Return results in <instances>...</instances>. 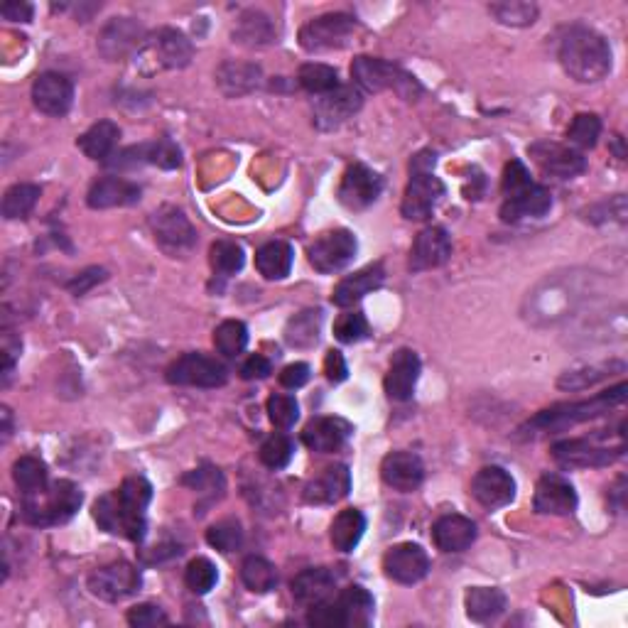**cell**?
<instances>
[{
	"label": "cell",
	"mask_w": 628,
	"mask_h": 628,
	"mask_svg": "<svg viewBox=\"0 0 628 628\" xmlns=\"http://www.w3.org/2000/svg\"><path fill=\"white\" fill-rule=\"evenodd\" d=\"M140 202V187L123 177H101L91 184L86 194V204L91 209H113V207H131Z\"/></svg>",
	"instance_id": "obj_26"
},
{
	"label": "cell",
	"mask_w": 628,
	"mask_h": 628,
	"mask_svg": "<svg viewBox=\"0 0 628 628\" xmlns=\"http://www.w3.org/2000/svg\"><path fill=\"white\" fill-rule=\"evenodd\" d=\"M216 579H219V575H216V567L214 562L207 560V557H197V560H192L187 565V570H184V584L189 587V592L192 594H209L211 589H214Z\"/></svg>",
	"instance_id": "obj_50"
},
{
	"label": "cell",
	"mask_w": 628,
	"mask_h": 628,
	"mask_svg": "<svg viewBox=\"0 0 628 628\" xmlns=\"http://www.w3.org/2000/svg\"><path fill=\"white\" fill-rule=\"evenodd\" d=\"M319 327H322V312L319 310H305L290 319L285 327V341L295 349H310L317 344Z\"/></svg>",
	"instance_id": "obj_40"
},
{
	"label": "cell",
	"mask_w": 628,
	"mask_h": 628,
	"mask_svg": "<svg viewBox=\"0 0 628 628\" xmlns=\"http://www.w3.org/2000/svg\"><path fill=\"white\" fill-rule=\"evenodd\" d=\"M79 486L67 479H59L47 489L37 491V494L23 496V521L35 525V528H52V525H62L72 521L81 508Z\"/></svg>",
	"instance_id": "obj_4"
},
{
	"label": "cell",
	"mask_w": 628,
	"mask_h": 628,
	"mask_svg": "<svg viewBox=\"0 0 628 628\" xmlns=\"http://www.w3.org/2000/svg\"><path fill=\"white\" fill-rule=\"evenodd\" d=\"M324 373H327V378L332 383L346 381V376H349V366H346L341 351H337V349L327 351V359H324Z\"/></svg>",
	"instance_id": "obj_61"
},
{
	"label": "cell",
	"mask_w": 628,
	"mask_h": 628,
	"mask_svg": "<svg viewBox=\"0 0 628 628\" xmlns=\"http://www.w3.org/2000/svg\"><path fill=\"white\" fill-rule=\"evenodd\" d=\"M241 579L251 592L268 594V592H273L275 584H278V572H275L273 562H268L265 557L251 555L243 560Z\"/></svg>",
	"instance_id": "obj_41"
},
{
	"label": "cell",
	"mask_w": 628,
	"mask_h": 628,
	"mask_svg": "<svg viewBox=\"0 0 628 628\" xmlns=\"http://www.w3.org/2000/svg\"><path fill=\"white\" fill-rule=\"evenodd\" d=\"M216 81H219L221 91L226 96L251 94L261 84V69L256 64L246 62H224L219 67V72H216Z\"/></svg>",
	"instance_id": "obj_33"
},
{
	"label": "cell",
	"mask_w": 628,
	"mask_h": 628,
	"mask_svg": "<svg viewBox=\"0 0 628 628\" xmlns=\"http://www.w3.org/2000/svg\"><path fill=\"white\" fill-rule=\"evenodd\" d=\"M383 177L373 172L364 162H354L346 170L339 187V202L351 211H364L381 197Z\"/></svg>",
	"instance_id": "obj_13"
},
{
	"label": "cell",
	"mask_w": 628,
	"mask_h": 628,
	"mask_svg": "<svg viewBox=\"0 0 628 628\" xmlns=\"http://www.w3.org/2000/svg\"><path fill=\"white\" fill-rule=\"evenodd\" d=\"M354 427L341 418H317L302 432V442L312 449V452L329 454L337 452L346 445V440L351 437Z\"/></svg>",
	"instance_id": "obj_27"
},
{
	"label": "cell",
	"mask_w": 628,
	"mask_h": 628,
	"mask_svg": "<svg viewBox=\"0 0 628 628\" xmlns=\"http://www.w3.org/2000/svg\"><path fill=\"white\" fill-rule=\"evenodd\" d=\"M150 501H153V486L143 476H128L121 489L101 496L94 503V518L106 533L121 535L131 543H143L148 530L145 511Z\"/></svg>",
	"instance_id": "obj_1"
},
{
	"label": "cell",
	"mask_w": 628,
	"mask_h": 628,
	"mask_svg": "<svg viewBox=\"0 0 628 628\" xmlns=\"http://www.w3.org/2000/svg\"><path fill=\"white\" fill-rule=\"evenodd\" d=\"M442 197H445V184L440 182V177L432 175V170H410V182L400 211L405 219L425 221L430 219Z\"/></svg>",
	"instance_id": "obj_9"
},
{
	"label": "cell",
	"mask_w": 628,
	"mask_h": 628,
	"mask_svg": "<svg viewBox=\"0 0 628 628\" xmlns=\"http://www.w3.org/2000/svg\"><path fill=\"white\" fill-rule=\"evenodd\" d=\"M148 162L162 170H177L182 165V150L170 138H160L148 143Z\"/></svg>",
	"instance_id": "obj_54"
},
{
	"label": "cell",
	"mask_w": 628,
	"mask_h": 628,
	"mask_svg": "<svg viewBox=\"0 0 628 628\" xmlns=\"http://www.w3.org/2000/svg\"><path fill=\"white\" fill-rule=\"evenodd\" d=\"M150 47H153L157 64L165 69L187 67L194 57L192 42H189L182 32L172 30V27H165V30L157 32V37L150 42Z\"/></svg>",
	"instance_id": "obj_31"
},
{
	"label": "cell",
	"mask_w": 628,
	"mask_h": 628,
	"mask_svg": "<svg viewBox=\"0 0 628 628\" xmlns=\"http://www.w3.org/2000/svg\"><path fill=\"white\" fill-rule=\"evenodd\" d=\"M0 415H3V440H8L10 432H13V420H10V410L3 408V410H0Z\"/></svg>",
	"instance_id": "obj_64"
},
{
	"label": "cell",
	"mask_w": 628,
	"mask_h": 628,
	"mask_svg": "<svg viewBox=\"0 0 628 628\" xmlns=\"http://www.w3.org/2000/svg\"><path fill=\"white\" fill-rule=\"evenodd\" d=\"M599 135H602V121L594 113H579L572 121L570 131H567V140L575 150H589L597 145Z\"/></svg>",
	"instance_id": "obj_48"
},
{
	"label": "cell",
	"mask_w": 628,
	"mask_h": 628,
	"mask_svg": "<svg viewBox=\"0 0 628 628\" xmlns=\"http://www.w3.org/2000/svg\"><path fill=\"white\" fill-rule=\"evenodd\" d=\"M552 207V194L548 187L538 182H528L525 187L503 197L501 219L506 224H516L523 219H540Z\"/></svg>",
	"instance_id": "obj_17"
},
{
	"label": "cell",
	"mask_w": 628,
	"mask_h": 628,
	"mask_svg": "<svg viewBox=\"0 0 628 628\" xmlns=\"http://www.w3.org/2000/svg\"><path fill=\"white\" fill-rule=\"evenodd\" d=\"M351 79H354V86L361 94L364 91L366 94L395 91L405 101H415L422 94V86L413 74L378 57H356L351 64Z\"/></svg>",
	"instance_id": "obj_5"
},
{
	"label": "cell",
	"mask_w": 628,
	"mask_h": 628,
	"mask_svg": "<svg viewBox=\"0 0 628 628\" xmlns=\"http://www.w3.org/2000/svg\"><path fill=\"white\" fill-rule=\"evenodd\" d=\"M273 373V364L261 354L248 356L241 364V378L243 381H261V378H268Z\"/></svg>",
	"instance_id": "obj_59"
},
{
	"label": "cell",
	"mask_w": 628,
	"mask_h": 628,
	"mask_svg": "<svg viewBox=\"0 0 628 628\" xmlns=\"http://www.w3.org/2000/svg\"><path fill=\"white\" fill-rule=\"evenodd\" d=\"M361 106H364V94L354 84H339L337 89L324 96H317V101H314V126L319 131H334L341 123L349 121Z\"/></svg>",
	"instance_id": "obj_11"
},
{
	"label": "cell",
	"mask_w": 628,
	"mask_h": 628,
	"mask_svg": "<svg viewBox=\"0 0 628 628\" xmlns=\"http://www.w3.org/2000/svg\"><path fill=\"white\" fill-rule=\"evenodd\" d=\"M214 346L221 356H226V359L241 356L243 349L248 346L246 324L238 322V319H226V322H221L214 332Z\"/></svg>",
	"instance_id": "obj_44"
},
{
	"label": "cell",
	"mask_w": 628,
	"mask_h": 628,
	"mask_svg": "<svg viewBox=\"0 0 628 628\" xmlns=\"http://www.w3.org/2000/svg\"><path fill=\"white\" fill-rule=\"evenodd\" d=\"M182 484L189 486L192 491H197V494L204 498L202 508L209 506V503L219 501L226 489L224 474H221L216 467H199V469L189 471L187 476H182ZM202 508H199V513H204Z\"/></svg>",
	"instance_id": "obj_39"
},
{
	"label": "cell",
	"mask_w": 628,
	"mask_h": 628,
	"mask_svg": "<svg viewBox=\"0 0 628 628\" xmlns=\"http://www.w3.org/2000/svg\"><path fill=\"white\" fill-rule=\"evenodd\" d=\"M72 101L74 84L64 74L45 72L32 84V104H35L37 111L47 113V116H64L72 108Z\"/></svg>",
	"instance_id": "obj_20"
},
{
	"label": "cell",
	"mask_w": 628,
	"mask_h": 628,
	"mask_svg": "<svg viewBox=\"0 0 628 628\" xmlns=\"http://www.w3.org/2000/svg\"><path fill=\"white\" fill-rule=\"evenodd\" d=\"M32 5L23 3V0H8V3L0 5V15L10 23H30L32 20Z\"/></svg>",
	"instance_id": "obj_60"
},
{
	"label": "cell",
	"mask_w": 628,
	"mask_h": 628,
	"mask_svg": "<svg viewBox=\"0 0 628 628\" xmlns=\"http://www.w3.org/2000/svg\"><path fill=\"white\" fill-rule=\"evenodd\" d=\"M42 189L37 184H15L5 192L3 197V216L5 219H25L32 209H35L37 199H40Z\"/></svg>",
	"instance_id": "obj_45"
},
{
	"label": "cell",
	"mask_w": 628,
	"mask_h": 628,
	"mask_svg": "<svg viewBox=\"0 0 628 628\" xmlns=\"http://www.w3.org/2000/svg\"><path fill=\"white\" fill-rule=\"evenodd\" d=\"M626 383H619L611 391H604L589 400H579V403H562L552 405V408L543 410L535 418H530L525 425L518 427V440H538V437L555 435V432L570 430V427L582 425V422L597 420L609 410L619 408L626 403Z\"/></svg>",
	"instance_id": "obj_3"
},
{
	"label": "cell",
	"mask_w": 628,
	"mask_h": 628,
	"mask_svg": "<svg viewBox=\"0 0 628 628\" xmlns=\"http://www.w3.org/2000/svg\"><path fill=\"white\" fill-rule=\"evenodd\" d=\"M334 589H337V579L324 567H310V570L300 572L292 579V597L302 606H317L327 599H332Z\"/></svg>",
	"instance_id": "obj_28"
},
{
	"label": "cell",
	"mask_w": 628,
	"mask_h": 628,
	"mask_svg": "<svg viewBox=\"0 0 628 628\" xmlns=\"http://www.w3.org/2000/svg\"><path fill=\"white\" fill-rule=\"evenodd\" d=\"M128 624L133 628H155L167 624V614L160 606L153 604H138L128 611Z\"/></svg>",
	"instance_id": "obj_57"
},
{
	"label": "cell",
	"mask_w": 628,
	"mask_h": 628,
	"mask_svg": "<svg viewBox=\"0 0 628 628\" xmlns=\"http://www.w3.org/2000/svg\"><path fill=\"white\" fill-rule=\"evenodd\" d=\"M150 226H153L155 241L170 253H184L197 243V231H194L192 221L177 207L157 209L150 219Z\"/></svg>",
	"instance_id": "obj_14"
},
{
	"label": "cell",
	"mask_w": 628,
	"mask_h": 628,
	"mask_svg": "<svg viewBox=\"0 0 628 628\" xmlns=\"http://www.w3.org/2000/svg\"><path fill=\"white\" fill-rule=\"evenodd\" d=\"M432 540H435L437 550L462 552L471 548V543L476 540V525L467 516L449 513L432 525Z\"/></svg>",
	"instance_id": "obj_29"
},
{
	"label": "cell",
	"mask_w": 628,
	"mask_h": 628,
	"mask_svg": "<svg viewBox=\"0 0 628 628\" xmlns=\"http://www.w3.org/2000/svg\"><path fill=\"white\" fill-rule=\"evenodd\" d=\"M351 491V471L344 464L327 467L319 476H314L310 484L305 486V501L310 506H329L341 498L349 496Z\"/></svg>",
	"instance_id": "obj_24"
},
{
	"label": "cell",
	"mask_w": 628,
	"mask_h": 628,
	"mask_svg": "<svg viewBox=\"0 0 628 628\" xmlns=\"http://www.w3.org/2000/svg\"><path fill=\"white\" fill-rule=\"evenodd\" d=\"M562 69L579 84H597L611 72V47L602 32L587 25H570L557 42Z\"/></svg>",
	"instance_id": "obj_2"
},
{
	"label": "cell",
	"mask_w": 628,
	"mask_h": 628,
	"mask_svg": "<svg viewBox=\"0 0 628 628\" xmlns=\"http://www.w3.org/2000/svg\"><path fill=\"white\" fill-rule=\"evenodd\" d=\"M268 418L275 427H280V430H290V427L297 422V418H300V405H297V400L292 398V395H283V393L270 395Z\"/></svg>",
	"instance_id": "obj_52"
},
{
	"label": "cell",
	"mask_w": 628,
	"mask_h": 628,
	"mask_svg": "<svg viewBox=\"0 0 628 628\" xmlns=\"http://www.w3.org/2000/svg\"><path fill=\"white\" fill-rule=\"evenodd\" d=\"M334 337H337L341 344H356V341L368 337V322L361 312H349L341 314L334 324Z\"/></svg>",
	"instance_id": "obj_53"
},
{
	"label": "cell",
	"mask_w": 628,
	"mask_h": 628,
	"mask_svg": "<svg viewBox=\"0 0 628 628\" xmlns=\"http://www.w3.org/2000/svg\"><path fill=\"white\" fill-rule=\"evenodd\" d=\"M20 349H23L20 339H13L10 334H5V339H3V376H5V381H8L10 373H13L15 359H18Z\"/></svg>",
	"instance_id": "obj_63"
},
{
	"label": "cell",
	"mask_w": 628,
	"mask_h": 628,
	"mask_svg": "<svg viewBox=\"0 0 628 628\" xmlns=\"http://www.w3.org/2000/svg\"><path fill=\"white\" fill-rule=\"evenodd\" d=\"M207 543L219 552H236L243 545L241 523L234 521V518H226V521L211 525L207 530Z\"/></svg>",
	"instance_id": "obj_51"
},
{
	"label": "cell",
	"mask_w": 628,
	"mask_h": 628,
	"mask_svg": "<svg viewBox=\"0 0 628 628\" xmlns=\"http://www.w3.org/2000/svg\"><path fill=\"white\" fill-rule=\"evenodd\" d=\"M383 280H386V270H383V265L381 263L368 265V268L341 280V283L337 285V290H334L332 302L337 307H354L356 302L364 300L368 292L381 288Z\"/></svg>",
	"instance_id": "obj_30"
},
{
	"label": "cell",
	"mask_w": 628,
	"mask_h": 628,
	"mask_svg": "<svg viewBox=\"0 0 628 628\" xmlns=\"http://www.w3.org/2000/svg\"><path fill=\"white\" fill-rule=\"evenodd\" d=\"M626 442L609 445L606 435L582 437V440H562L552 445V459L567 469L609 467L616 459L624 457Z\"/></svg>",
	"instance_id": "obj_6"
},
{
	"label": "cell",
	"mask_w": 628,
	"mask_h": 628,
	"mask_svg": "<svg viewBox=\"0 0 628 628\" xmlns=\"http://www.w3.org/2000/svg\"><path fill=\"white\" fill-rule=\"evenodd\" d=\"M611 366L614 364H604V366H592V368H584V371H572V373H565V376L560 378V383L557 386L560 388H570V391H579V388H587L592 386V383L602 381V378H606V373L611 376Z\"/></svg>",
	"instance_id": "obj_56"
},
{
	"label": "cell",
	"mask_w": 628,
	"mask_h": 628,
	"mask_svg": "<svg viewBox=\"0 0 628 628\" xmlns=\"http://www.w3.org/2000/svg\"><path fill=\"white\" fill-rule=\"evenodd\" d=\"M292 454H295V445H292L290 437L283 435V432H275V435H270L268 440L263 442L258 457H261V462L265 464V467L278 471V469L288 467Z\"/></svg>",
	"instance_id": "obj_49"
},
{
	"label": "cell",
	"mask_w": 628,
	"mask_h": 628,
	"mask_svg": "<svg viewBox=\"0 0 628 628\" xmlns=\"http://www.w3.org/2000/svg\"><path fill=\"white\" fill-rule=\"evenodd\" d=\"M234 42L243 47H268L275 42V27L270 23L268 15L258 13V10H248L238 20Z\"/></svg>",
	"instance_id": "obj_36"
},
{
	"label": "cell",
	"mask_w": 628,
	"mask_h": 628,
	"mask_svg": "<svg viewBox=\"0 0 628 628\" xmlns=\"http://www.w3.org/2000/svg\"><path fill=\"white\" fill-rule=\"evenodd\" d=\"M307 624L322 626V628H346V619L337 599H327V602L310 606Z\"/></svg>",
	"instance_id": "obj_55"
},
{
	"label": "cell",
	"mask_w": 628,
	"mask_h": 628,
	"mask_svg": "<svg viewBox=\"0 0 628 628\" xmlns=\"http://www.w3.org/2000/svg\"><path fill=\"white\" fill-rule=\"evenodd\" d=\"M89 589L94 597L104 599V602H123L140 589V572L131 562H111L89 577Z\"/></svg>",
	"instance_id": "obj_12"
},
{
	"label": "cell",
	"mask_w": 628,
	"mask_h": 628,
	"mask_svg": "<svg viewBox=\"0 0 628 628\" xmlns=\"http://www.w3.org/2000/svg\"><path fill=\"white\" fill-rule=\"evenodd\" d=\"M449 256H452V241L447 231L442 226H427L410 248V270L422 273V270L440 268L449 261Z\"/></svg>",
	"instance_id": "obj_22"
},
{
	"label": "cell",
	"mask_w": 628,
	"mask_h": 628,
	"mask_svg": "<svg viewBox=\"0 0 628 628\" xmlns=\"http://www.w3.org/2000/svg\"><path fill=\"white\" fill-rule=\"evenodd\" d=\"M292 261H295V251L290 243L285 241H270L258 248L256 253V268L265 280H283L288 278L292 270Z\"/></svg>",
	"instance_id": "obj_34"
},
{
	"label": "cell",
	"mask_w": 628,
	"mask_h": 628,
	"mask_svg": "<svg viewBox=\"0 0 628 628\" xmlns=\"http://www.w3.org/2000/svg\"><path fill=\"white\" fill-rule=\"evenodd\" d=\"M145 45V27L133 18H113L99 35V52L108 62H121Z\"/></svg>",
	"instance_id": "obj_16"
},
{
	"label": "cell",
	"mask_w": 628,
	"mask_h": 628,
	"mask_svg": "<svg viewBox=\"0 0 628 628\" xmlns=\"http://www.w3.org/2000/svg\"><path fill=\"white\" fill-rule=\"evenodd\" d=\"M464 606H467V616L471 621H494L496 616L503 614L506 609V594L494 587H471L464 597Z\"/></svg>",
	"instance_id": "obj_35"
},
{
	"label": "cell",
	"mask_w": 628,
	"mask_h": 628,
	"mask_svg": "<svg viewBox=\"0 0 628 628\" xmlns=\"http://www.w3.org/2000/svg\"><path fill=\"white\" fill-rule=\"evenodd\" d=\"M471 494L484 508H503L516 498V481L503 467H484L471 481Z\"/></svg>",
	"instance_id": "obj_21"
},
{
	"label": "cell",
	"mask_w": 628,
	"mask_h": 628,
	"mask_svg": "<svg viewBox=\"0 0 628 628\" xmlns=\"http://www.w3.org/2000/svg\"><path fill=\"white\" fill-rule=\"evenodd\" d=\"M297 81L305 91H310L314 96H324L329 91H334L339 86V74L337 69L329 67V64H319L310 62L302 64L300 74H297Z\"/></svg>",
	"instance_id": "obj_42"
},
{
	"label": "cell",
	"mask_w": 628,
	"mask_h": 628,
	"mask_svg": "<svg viewBox=\"0 0 628 628\" xmlns=\"http://www.w3.org/2000/svg\"><path fill=\"white\" fill-rule=\"evenodd\" d=\"M167 383L192 388H219L229 381V368L207 354H184L165 371Z\"/></svg>",
	"instance_id": "obj_8"
},
{
	"label": "cell",
	"mask_w": 628,
	"mask_h": 628,
	"mask_svg": "<svg viewBox=\"0 0 628 628\" xmlns=\"http://www.w3.org/2000/svg\"><path fill=\"white\" fill-rule=\"evenodd\" d=\"M383 570L398 584H415L430 572V557L415 543H400L386 552Z\"/></svg>",
	"instance_id": "obj_19"
},
{
	"label": "cell",
	"mask_w": 628,
	"mask_h": 628,
	"mask_svg": "<svg viewBox=\"0 0 628 628\" xmlns=\"http://www.w3.org/2000/svg\"><path fill=\"white\" fill-rule=\"evenodd\" d=\"M381 476L388 486L395 491H403L410 494L422 484L425 479V467H422V459L413 452H393L383 459L381 464Z\"/></svg>",
	"instance_id": "obj_25"
},
{
	"label": "cell",
	"mask_w": 628,
	"mask_h": 628,
	"mask_svg": "<svg viewBox=\"0 0 628 628\" xmlns=\"http://www.w3.org/2000/svg\"><path fill=\"white\" fill-rule=\"evenodd\" d=\"M13 479L23 496L47 489V464L37 457H20L13 467Z\"/></svg>",
	"instance_id": "obj_43"
},
{
	"label": "cell",
	"mask_w": 628,
	"mask_h": 628,
	"mask_svg": "<svg viewBox=\"0 0 628 628\" xmlns=\"http://www.w3.org/2000/svg\"><path fill=\"white\" fill-rule=\"evenodd\" d=\"M246 263V253H243L241 243L236 241H216L211 246V268L219 275L229 278V275L238 273Z\"/></svg>",
	"instance_id": "obj_46"
},
{
	"label": "cell",
	"mask_w": 628,
	"mask_h": 628,
	"mask_svg": "<svg viewBox=\"0 0 628 628\" xmlns=\"http://www.w3.org/2000/svg\"><path fill=\"white\" fill-rule=\"evenodd\" d=\"M528 153L545 175L562 177V180H570V177L582 175V172L587 170V160H584V155L579 153V150L570 148V145L540 140V143L530 145Z\"/></svg>",
	"instance_id": "obj_15"
},
{
	"label": "cell",
	"mask_w": 628,
	"mask_h": 628,
	"mask_svg": "<svg viewBox=\"0 0 628 628\" xmlns=\"http://www.w3.org/2000/svg\"><path fill=\"white\" fill-rule=\"evenodd\" d=\"M420 359L413 349H398L393 354L391 371L386 376V395L395 403H405L413 398L420 378Z\"/></svg>",
	"instance_id": "obj_23"
},
{
	"label": "cell",
	"mask_w": 628,
	"mask_h": 628,
	"mask_svg": "<svg viewBox=\"0 0 628 628\" xmlns=\"http://www.w3.org/2000/svg\"><path fill=\"white\" fill-rule=\"evenodd\" d=\"M118 138H121V128L113 121H99L89 128L81 138L77 140L79 150L84 153L89 160H99L106 162L108 157L116 150Z\"/></svg>",
	"instance_id": "obj_32"
},
{
	"label": "cell",
	"mask_w": 628,
	"mask_h": 628,
	"mask_svg": "<svg viewBox=\"0 0 628 628\" xmlns=\"http://www.w3.org/2000/svg\"><path fill=\"white\" fill-rule=\"evenodd\" d=\"M337 602L341 606V611H344V619H346V626H368L373 619V597L366 592L364 587H359V584H354V587L344 589V592L339 594Z\"/></svg>",
	"instance_id": "obj_38"
},
{
	"label": "cell",
	"mask_w": 628,
	"mask_h": 628,
	"mask_svg": "<svg viewBox=\"0 0 628 628\" xmlns=\"http://www.w3.org/2000/svg\"><path fill=\"white\" fill-rule=\"evenodd\" d=\"M533 508L540 516H570L577 508V491L565 476L545 474L535 486Z\"/></svg>",
	"instance_id": "obj_18"
},
{
	"label": "cell",
	"mask_w": 628,
	"mask_h": 628,
	"mask_svg": "<svg viewBox=\"0 0 628 628\" xmlns=\"http://www.w3.org/2000/svg\"><path fill=\"white\" fill-rule=\"evenodd\" d=\"M364 530H366L364 513L356 511V508H346V511H341L339 516L334 518L332 533H329L334 550L351 552L356 545L361 543V538H364Z\"/></svg>",
	"instance_id": "obj_37"
},
{
	"label": "cell",
	"mask_w": 628,
	"mask_h": 628,
	"mask_svg": "<svg viewBox=\"0 0 628 628\" xmlns=\"http://www.w3.org/2000/svg\"><path fill=\"white\" fill-rule=\"evenodd\" d=\"M356 238L351 231L334 229L327 231L317 238L310 246V263L317 273H337V270L346 268L356 256Z\"/></svg>",
	"instance_id": "obj_10"
},
{
	"label": "cell",
	"mask_w": 628,
	"mask_h": 628,
	"mask_svg": "<svg viewBox=\"0 0 628 628\" xmlns=\"http://www.w3.org/2000/svg\"><path fill=\"white\" fill-rule=\"evenodd\" d=\"M307 381H310V366L307 364H290L283 368V373H280V383H283L285 388H290V391L302 388Z\"/></svg>",
	"instance_id": "obj_62"
},
{
	"label": "cell",
	"mask_w": 628,
	"mask_h": 628,
	"mask_svg": "<svg viewBox=\"0 0 628 628\" xmlns=\"http://www.w3.org/2000/svg\"><path fill=\"white\" fill-rule=\"evenodd\" d=\"M489 10L501 25L528 27L538 20V5L535 3H518V0H511V3L489 5Z\"/></svg>",
	"instance_id": "obj_47"
},
{
	"label": "cell",
	"mask_w": 628,
	"mask_h": 628,
	"mask_svg": "<svg viewBox=\"0 0 628 628\" xmlns=\"http://www.w3.org/2000/svg\"><path fill=\"white\" fill-rule=\"evenodd\" d=\"M359 23L346 13H327L314 18L300 30V45L305 52L344 50L354 40Z\"/></svg>",
	"instance_id": "obj_7"
},
{
	"label": "cell",
	"mask_w": 628,
	"mask_h": 628,
	"mask_svg": "<svg viewBox=\"0 0 628 628\" xmlns=\"http://www.w3.org/2000/svg\"><path fill=\"white\" fill-rule=\"evenodd\" d=\"M106 278H108V273H106L104 268H86L84 273L77 275V278L69 280L67 290L72 292V295L81 297V295H86V292H89L91 288H94V285L104 283Z\"/></svg>",
	"instance_id": "obj_58"
}]
</instances>
